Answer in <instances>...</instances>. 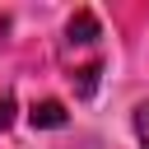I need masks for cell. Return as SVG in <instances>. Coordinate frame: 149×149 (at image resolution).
<instances>
[{
	"mask_svg": "<svg viewBox=\"0 0 149 149\" xmlns=\"http://www.w3.org/2000/svg\"><path fill=\"white\" fill-rule=\"evenodd\" d=\"M61 70L74 88V98H93L98 79L107 70V42H102V23L93 9H74L61 28Z\"/></svg>",
	"mask_w": 149,
	"mask_h": 149,
	"instance_id": "cell-1",
	"label": "cell"
},
{
	"mask_svg": "<svg viewBox=\"0 0 149 149\" xmlns=\"http://www.w3.org/2000/svg\"><path fill=\"white\" fill-rule=\"evenodd\" d=\"M65 121H70V116H65V107H61V102H51V98L33 107V126H65Z\"/></svg>",
	"mask_w": 149,
	"mask_h": 149,
	"instance_id": "cell-2",
	"label": "cell"
},
{
	"mask_svg": "<svg viewBox=\"0 0 149 149\" xmlns=\"http://www.w3.org/2000/svg\"><path fill=\"white\" fill-rule=\"evenodd\" d=\"M130 126H135V140H140V149H149V98H140V102H135V112H130Z\"/></svg>",
	"mask_w": 149,
	"mask_h": 149,
	"instance_id": "cell-3",
	"label": "cell"
}]
</instances>
